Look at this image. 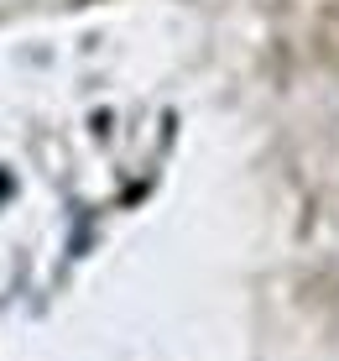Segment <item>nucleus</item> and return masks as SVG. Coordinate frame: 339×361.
<instances>
[]
</instances>
